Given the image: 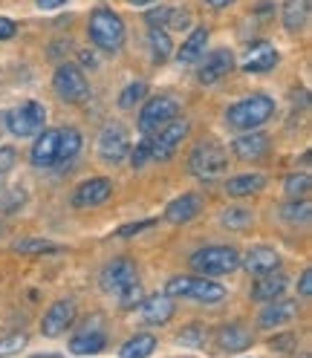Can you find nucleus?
Wrapping results in <instances>:
<instances>
[{
  "mask_svg": "<svg viewBox=\"0 0 312 358\" xmlns=\"http://www.w3.org/2000/svg\"><path fill=\"white\" fill-rule=\"evenodd\" d=\"M15 162H17L15 148H0V176L9 173V171L15 168Z\"/></svg>",
  "mask_w": 312,
  "mask_h": 358,
  "instance_id": "nucleus-41",
  "label": "nucleus"
},
{
  "mask_svg": "<svg viewBox=\"0 0 312 358\" xmlns=\"http://www.w3.org/2000/svg\"><path fill=\"white\" fill-rule=\"evenodd\" d=\"M278 61H281V55L272 43H255L246 55V61H243V70L246 73H269L278 66Z\"/></svg>",
  "mask_w": 312,
  "mask_h": 358,
  "instance_id": "nucleus-23",
  "label": "nucleus"
},
{
  "mask_svg": "<svg viewBox=\"0 0 312 358\" xmlns=\"http://www.w3.org/2000/svg\"><path fill=\"white\" fill-rule=\"evenodd\" d=\"M191 268L203 278L232 275L234 268H240V252L232 245H206V249L191 255Z\"/></svg>",
  "mask_w": 312,
  "mask_h": 358,
  "instance_id": "nucleus-4",
  "label": "nucleus"
},
{
  "mask_svg": "<svg viewBox=\"0 0 312 358\" xmlns=\"http://www.w3.org/2000/svg\"><path fill=\"white\" fill-rule=\"evenodd\" d=\"M156 335L150 332H136L133 338H127L122 347H119V358H150L156 352Z\"/></svg>",
  "mask_w": 312,
  "mask_h": 358,
  "instance_id": "nucleus-27",
  "label": "nucleus"
},
{
  "mask_svg": "<svg viewBox=\"0 0 312 358\" xmlns=\"http://www.w3.org/2000/svg\"><path fill=\"white\" fill-rule=\"evenodd\" d=\"M43 124H47V107H43L41 101H24L6 116V130L17 139L38 136V133L43 130Z\"/></svg>",
  "mask_w": 312,
  "mask_h": 358,
  "instance_id": "nucleus-7",
  "label": "nucleus"
},
{
  "mask_svg": "<svg viewBox=\"0 0 312 358\" xmlns=\"http://www.w3.org/2000/svg\"><path fill=\"white\" fill-rule=\"evenodd\" d=\"M165 27H171V29H185V27H191V15H188V9H168V15H165Z\"/></svg>",
  "mask_w": 312,
  "mask_h": 358,
  "instance_id": "nucleus-40",
  "label": "nucleus"
},
{
  "mask_svg": "<svg viewBox=\"0 0 312 358\" xmlns=\"http://www.w3.org/2000/svg\"><path fill=\"white\" fill-rule=\"evenodd\" d=\"M113 196V182L107 176H90L76 188L73 194V208H96Z\"/></svg>",
  "mask_w": 312,
  "mask_h": 358,
  "instance_id": "nucleus-13",
  "label": "nucleus"
},
{
  "mask_svg": "<svg viewBox=\"0 0 312 358\" xmlns=\"http://www.w3.org/2000/svg\"><path fill=\"white\" fill-rule=\"evenodd\" d=\"M309 203L306 199H289V203L281 208V217L289 222V226H298V222H309Z\"/></svg>",
  "mask_w": 312,
  "mask_h": 358,
  "instance_id": "nucleus-33",
  "label": "nucleus"
},
{
  "mask_svg": "<svg viewBox=\"0 0 312 358\" xmlns=\"http://www.w3.org/2000/svg\"><path fill=\"white\" fill-rule=\"evenodd\" d=\"M90 324V321H87ZM107 347V332L99 327V318H93L90 327H81L70 338V352L73 355H96Z\"/></svg>",
  "mask_w": 312,
  "mask_h": 358,
  "instance_id": "nucleus-16",
  "label": "nucleus"
},
{
  "mask_svg": "<svg viewBox=\"0 0 312 358\" xmlns=\"http://www.w3.org/2000/svg\"><path fill=\"white\" fill-rule=\"evenodd\" d=\"M87 35H90L93 47L104 52H119L125 43V24L113 9H93L90 20H87Z\"/></svg>",
  "mask_w": 312,
  "mask_h": 358,
  "instance_id": "nucleus-3",
  "label": "nucleus"
},
{
  "mask_svg": "<svg viewBox=\"0 0 312 358\" xmlns=\"http://www.w3.org/2000/svg\"><path fill=\"white\" fill-rule=\"evenodd\" d=\"M127 156H130V165H133V168H145V165L150 162V136H145Z\"/></svg>",
  "mask_w": 312,
  "mask_h": 358,
  "instance_id": "nucleus-39",
  "label": "nucleus"
},
{
  "mask_svg": "<svg viewBox=\"0 0 312 358\" xmlns=\"http://www.w3.org/2000/svg\"><path fill=\"white\" fill-rule=\"evenodd\" d=\"M81 145H84V139L76 127H58V165L73 162L81 153Z\"/></svg>",
  "mask_w": 312,
  "mask_h": 358,
  "instance_id": "nucleus-29",
  "label": "nucleus"
},
{
  "mask_svg": "<svg viewBox=\"0 0 312 358\" xmlns=\"http://www.w3.org/2000/svg\"><path fill=\"white\" fill-rule=\"evenodd\" d=\"M127 153H130V136H127V130L119 122L107 124L99 133V159L107 162V165H119V162L127 159Z\"/></svg>",
  "mask_w": 312,
  "mask_h": 358,
  "instance_id": "nucleus-10",
  "label": "nucleus"
},
{
  "mask_svg": "<svg viewBox=\"0 0 312 358\" xmlns=\"http://www.w3.org/2000/svg\"><path fill=\"white\" fill-rule=\"evenodd\" d=\"M309 194V173H289L286 176V196L289 199H306Z\"/></svg>",
  "mask_w": 312,
  "mask_h": 358,
  "instance_id": "nucleus-36",
  "label": "nucleus"
},
{
  "mask_svg": "<svg viewBox=\"0 0 312 358\" xmlns=\"http://www.w3.org/2000/svg\"><path fill=\"white\" fill-rule=\"evenodd\" d=\"M188 130H191V124L185 119H173L159 133H153L150 136V162H168L171 156L180 150L183 139L188 136Z\"/></svg>",
  "mask_w": 312,
  "mask_h": 358,
  "instance_id": "nucleus-9",
  "label": "nucleus"
},
{
  "mask_svg": "<svg viewBox=\"0 0 312 358\" xmlns=\"http://www.w3.org/2000/svg\"><path fill=\"white\" fill-rule=\"evenodd\" d=\"M295 315H298V303L295 301H283V298H278V301H269L263 306V312H260V327L263 329H278V327H286V324H292L295 321Z\"/></svg>",
  "mask_w": 312,
  "mask_h": 358,
  "instance_id": "nucleus-20",
  "label": "nucleus"
},
{
  "mask_svg": "<svg viewBox=\"0 0 312 358\" xmlns=\"http://www.w3.org/2000/svg\"><path fill=\"white\" fill-rule=\"evenodd\" d=\"M142 321L150 324V327H162L173 318V312H176V303L171 295H153V298H145L142 303Z\"/></svg>",
  "mask_w": 312,
  "mask_h": 358,
  "instance_id": "nucleus-21",
  "label": "nucleus"
},
{
  "mask_svg": "<svg viewBox=\"0 0 312 358\" xmlns=\"http://www.w3.org/2000/svg\"><path fill=\"white\" fill-rule=\"evenodd\" d=\"M165 295L171 298H183V301H194V303H206V306H217L229 298L226 286H220L217 280L208 278H188V275H176L165 283Z\"/></svg>",
  "mask_w": 312,
  "mask_h": 358,
  "instance_id": "nucleus-2",
  "label": "nucleus"
},
{
  "mask_svg": "<svg viewBox=\"0 0 312 358\" xmlns=\"http://www.w3.org/2000/svg\"><path fill=\"white\" fill-rule=\"evenodd\" d=\"M145 93H148V84H145V81H133V84H127V87L122 90V96H119V107H125V110L136 107V104L145 99Z\"/></svg>",
  "mask_w": 312,
  "mask_h": 358,
  "instance_id": "nucleus-34",
  "label": "nucleus"
},
{
  "mask_svg": "<svg viewBox=\"0 0 312 358\" xmlns=\"http://www.w3.org/2000/svg\"><path fill=\"white\" fill-rule=\"evenodd\" d=\"M29 344L27 332H12V335H3L0 338V358H9V355H17L20 350H24Z\"/></svg>",
  "mask_w": 312,
  "mask_h": 358,
  "instance_id": "nucleus-37",
  "label": "nucleus"
},
{
  "mask_svg": "<svg viewBox=\"0 0 312 358\" xmlns=\"http://www.w3.org/2000/svg\"><path fill=\"white\" fill-rule=\"evenodd\" d=\"M214 338H217V347L222 352H243V350L252 347V332L243 327V324H226V327H220Z\"/></svg>",
  "mask_w": 312,
  "mask_h": 358,
  "instance_id": "nucleus-22",
  "label": "nucleus"
},
{
  "mask_svg": "<svg viewBox=\"0 0 312 358\" xmlns=\"http://www.w3.org/2000/svg\"><path fill=\"white\" fill-rule=\"evenodd\" d=\"M269 136L266 133H260V130H246L243 136H237L234 142H232V150H234V156L237 159H243V162H255V159H260V156H266L269 153Z\"/></svg>",
  "mask_w": 312,
  "mask_h": 358,
  "instance_id": "nucleus-18",
  "label": "nucleus"
},
{
  "mask_svg": "<svg viewBox=\"0 0 312 358\" xmlns=\"http://www.w3.org/2000/svg\"><path fill=\"white\" fill-rule=\"evenodd\" d=\"M232 3H234V0H206V6H211V9H226Z\"/></svg>",
  "mask_w": 312,
  "mask_h": 358,
  "instance_id": "nucleus-46",
  "label": "nucleus"
},
{
  "mask_svg": "<svg viewBox=\"0 0 312 358\" xmlns=\"http://www.w3.org/2000/svg\"><path fill=\"white\" fill-rule=\"evenodd\" d=\"M240 266L246 268L252 278H263V275L281 272V255L272 245H252L246 255H240Z\"/></svg>",
  "mask_w": 312,
  "mask_h": 358,
  "instance_id": "nucleus-14",
  "label": "nucleus"
},
{
  "mask_svg": "<svg viewBox=\"0 0 312 358\" xmlns=\"http://www.w3.org/2000/svg\"><path fill=\"white\" fill-rule=\"evenodd\" d=\"M38 3V9H43V12H52V9H61L66 0H35Z\"/></svg>",
  "mask_w": 312,
  "mask_h": 358,
  "instance_id": "nucleus-45",
  "label": "nucleus"
},
{
  "mask_svg": "<svg viewBox=\"0 0 312 358\" xmlns=\"http://www.w3.org/2000/svg\"><path fill=\"white\" fill-rule=\"evenodd\" d=\"M148 50H150L153 64H165V61L173 55L171 35H168L162 27H150V32H148Z\"/></svg>",
  "mask_w": 312,
  "mask_h": 358,
  "instance_id": "nucleus-30",
  "label": "nucleus"
},
{
  "mask_svg": "<svg viewBox=\"0 0 312 358\" xmlns=\"http://www.w3.org/2000/svg\"><path fill=\"white\" fill-rule=\"evenodd\" d=\"M206 47H208V29L206 27H197L183 41V47L176 50V61H180V64H197L199 58L206 55Z\"/></svg>",
  "mask_w": 312,
  "mask_h": 358,
  "instance_id": "nucleus-25",
  "label": "nucleus"
},
{
  "mask_svg": "<svg viewBox=\"0 0 312 358\" xmlns=\"http://www.w3.org/2000/svg\"><path fill=\"white\" fill-rule=\"evenodd\" d=\"M275 116V99L255 93L249 99H240L226 110V124L234 130H257Z\"/></svg>",
  "mask_w": 312,
  "mask_h": 358,
  "instance_id": "nucleus-1",
  "label": "nucleus"
},
{
  "mask_svg": "<svg viewBox=\"0 0 312 358\" xmlns=\"http://www.w3.org/2000/svg\"><path fill=\"white\" fill-rule=\"evenodd\" d=\"M283 292H286V278H283L281 272H272V275L257 278V283L252 286V301L269 303V301L283 298Z\"/></svg>",
  "mask_w": 312,
  "mask_h": 358,
  "instance_id": "nucleus-24",
  "label": "nucleus"
},
{
  "mask_svg": "<svg viewBox=\"0 0 312 358\" xmlns=\"http://www.w3.org/2000/svg\"><path fill=\"white\" fill-rule=\"evenodd\" d=\"M298 295H301L304 301L312 298V272H309V268H306V272L301 275V280H298Z\"/></svg>",
  "mask_w": 312,
  "mask_h": 358,
  "instance_id": "nucleus-43",
  "label": "nucleus"
},
{
  "mask_svg": "<svg viewBox=\"0 0 312 358\" xmlns=\"http://www.w3.org/2000/svg\"><path fill=\"white\" fill-rule=\"evenodd\" d=\"M52 90L58 93L61 101L66 104H78L90 96V84H87V76L81 73V66L76 64H61L55 76H52Z\"/></svg>",
  "mask_w": 312,
  "mask_h": 358,
  "instance_id": "nucleus-8",
  "label": "nucleus"
},
{
  "mask_svg": "<svg viewBox=\"0 0 312 358\" xmlns=\"http://www.w3.org/2000/svg\"><path fill=\"white\" fill-rule=\"evenodd\" d=\"M116 301H119V306L122 309H136L142 301H145V292H142V283L136 280V283H130V286H125L122 292L116 295Z\"/></svg>",
  "mask_w": 312,
  "mask_h": 358,
  "instance_id": "nucleus-38",
  "label": "nucleus"
},
{
  "mask_svg": "<svg viewBox=\"0 0 312 358\" xmlns=\"http://www.w3.org/2000/svg\"><path fill=\"white\" fill-rule=\"evenodd\" d=\"M180 344L194 347V350H203V347L208 344V329H206V327H199V324H191L188 329L180 332Z\"/></svg>",
  "mask_w": 312,
  "mask_h": 358,
  "instance_id": "nucleus-35",
  "label": "nucleus"
},
{
  "mask_svg": "<svg viewBox=\"0 0 312 358\" xmlns=\"http://www.w3.org/2000/svg\"><path fill=\"white\" fill-rule=\"evenodd\" d=\"M199 211H203V196L199 194H183L168 203L165 208V220L171 222V226H185V222H191L194 217H199Z\"/></svg>",
  "mask_w": 312,
  "mask_h": 358,
  "instance_id": "nucleus-19",
  "label": "nucleus"
},
{
  "mask_svg": "<svg viewBox=\"0 0 312 358\" xmlns=\"http://www.w3.org/2000/svg\"><path fill=\"white\" fill-rule=\"evenodd\" d=\"M81 61H84V64H90V66H96V58H93L90 52H84V55H81Z\"/></svg>",
  "mask_w": 312,
  "mask_h": 358,
  "instance_id": "nucleus-48",
  "label": "nucleus"
},
{
  "mask_svg": "<svg viewBox=\"0 0 312 358\" xmlns=\"http://www.w3.org/2000/svg\"><path fill=\"white\" fill-rule=\"evenodd\" d=\"M29 156L35 168H55L58 165V127H43L38 133Z\"/></svg>",
  "mask_w": 312,
  "mask_h": 358,
  "instance_id": "nucleus-17",
  "label": "nucleus"
},
{
  "mask_svg": "<svg viewBox=\"0 0 312 358\" xmlns=\"http://www.w3.org/2000/svg\"><path fill=\"white\" fill-rule=\"evenodd\" d=\"M139 280V272H136V263L127 260V257H116L113 263H107L101 268V289L110 295H119L125 286L136 283Z\"/></svg>",
  "mask_w": 312,
  "mask_h": 358,
  "instance_id": "nucleus-12",
  "label": "nucleus"
},
{
  "mask_svg": "<svg viewBox=\"0 0 312 358\" xmlns=\"http://www.w3.org/2000/svg\"><path fill=\"white\" fill-rule=\"evenodd\" d=\"M130 6H136V9H148V6H153L156 0H127Z\"/></svg>",
  "mask_w": 312,
  "mask_h": 358,
  "instance_id": "nucleus-47",
  "label": "nucleus"
},
{
  "mask_svg": "<svg viewBox=\"0 0 312 358\" xmlns=\"http://www.w3.org/2000/svg\"><path fill=\"white\" fill-rule=\"evenodd\" d=\"M188 171L203 179V182H214L229 171V153L226 148H220L217 142H199L191 156H188Z\"/></svg>",
  "mask_w": 312,
  "mask_h": 358,
  "instance_id": "nucleus-5",
  "label": "nucleus"
},
{
  "mask_svg": "<svg viewBox=\"0 0 312 358\" xmlns=\"http://www.w3.org/2000/svg\"><path fill=\"white\" fill-rule=\"evenodd\" d=\"M220 222H222V226H229L232 231H246L252 222H255V214H252L249 208L234 206V208H229V211L220 214Z\"/></svg>",
  "mask_w": 312,
  "mask_h": 358,
  "instance_id": "nucleus-32",
  "label": "nucleus"
},
{
  "mask_svg": "<svg viewBox=\"0 0 312 358\" xmlns=\"http://www.w3.org/2000/svg\"><path fill=\"white\" fill-rule=\"evenodd\" d=\"M73 324H76V301L61 298L47 309V315L41 321V332H43V338H58V335H64Z\"/></svg>",
  "mask_w": 312,
  "mask_h": 358,
  "instance_id": "nucleus-11",
  "label": "nucleus"
},
{
  "mask_svg": "<svg viewBox=\"0 0 312 358\" xmlns=\"http://www.w3.org/2000/svg\"><path fill=\"white\" fill-rule=\"evenodd\" d=\"M173 119H180V101L173 96H165V93L153 96L139 110V133L142 136H153V133H159Z\"/></svg>",
  "mask_w": 312,
  "mask_h": 358,
  "instance_id": "nucleus-6",
  "label": "nucleus"
},
{
  "mask_svg": "<svg viewBox=\"0 0 312 358\" xmlns=\"http://www.w3.org/2000/svg\"><path fill=\"white\" fill-rule=\"evenodd\" d=\"M234 70V52L232 50H214L203 58L197 70V81L199 84H217L220 78H226Z\"/></svg>",
  "mask_w": 312,
  "mask_h": 358,
  "instance_id": "nucleus-15",
  "label": "nucleus"
},
{
  "mask_svg": "<svg viewBox=\"0 0 312 358\" xmlns=\"http://www.w3.org/2000/svg\"><path fill=\"white\" fill-rule=\"evenodd\" d=\"M12 249L17 255H55L61 252V245L52 240H41V237H27V240H17Z\"/></svg>",
  "mask_w": 312,
  "mask_h": 358,
  "instance_id": "nucleus-31",
  "label": "nucleus"
},
{
  "mask_svg": "<svg viewBox=\"0 0 312 358\" xmlns=\"http://www.w3.org/2000/svg\"><path fill=\"white\" fill-rule=\"evenodd\" d=\"M35 358H61V355H35Z\"/></svg>",
  "mask_w": 312,
  "mask_h": 358,
  "instance_id": "nucleus-49",
  "label": "nucleus"
},
{
  "mask_svg": "<svg viewBox=\"0 0 312 358\" xmlns=\"http://www.w3.org/2000/svg\"><path fill=\"white\" fill-rule=\"evenodd\" d=\"M15 32H17V24H15V20L0 15V41H9V38H15Z\"/></svg>",
  "mask_w": 312,
  "mask_h": 358,
  "instance_id": "nucleus-42",
  "label": "nucleus"
},
{
  "mask_svg": "<svg viewBox=\"0 0 312 358\" xmlns=\"http://www.w3.org/2000/svg\"><path fill=\"white\" fill-rule=\"evenodd\" d=\"M150 226H153V220H142V222H136V226H122L116 234L119 237H133V234H139L142 229H150Z\"/></svg>",
  "mask_w": 312,
  "mask_h": 358,
  "instance_id": "nucleus-44",
  "label": "nucleus"
},
{
  "mask_svg": "<svg viewBox=\"0 0 312 358\" xmlns=\"http://www.w3.org/2000/svg\"><path fill=\"white\" fill-rule=\"evenodd\" d=\"M281 17L289 32H301L309 24V0H283Z\"/></svg>",
  "mask_w": 312,
  "mask_h": 358,
  "instance_id": "nucleus-28",
  "label": "nucleus"
},
{
  "mask_svg": "<svg viewBox=\"0 0 312 358\" xmlns=\"http://www.w3.org/2000/svg\"><path fill=\"white\" fill-rule=\"evenodd\" d=\"M266 176L263 173H237L226 179V194L229 196H252L257 191H263Z\"/></svg>",
  "mask_w": 312,
  "mask_h": 358,
  "instance_id": "nucleus-26",
  "label": "nucleus"
}]
</instances>
